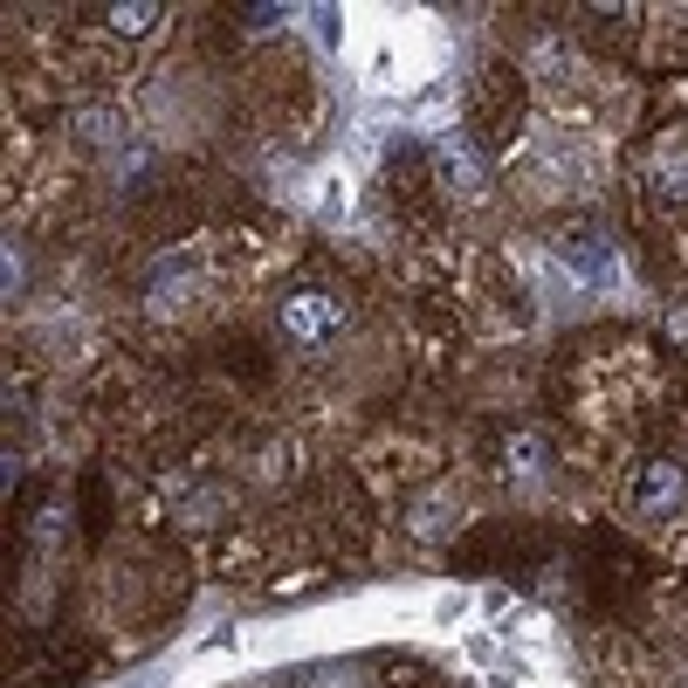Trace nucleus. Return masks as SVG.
<instances>
[{"instance_id":"5","label":"nucleus","mask_w":688,"mask_h":688,"mask_svg":"<svg viewBox=\"0 0 688 688\" xmlns=\"http://www.w3.org/2000/svg\"><path fill=\"white\" fill-rule=\"evenodd\" d=\"M557 255H565V262H572L578 275H599V262H606L593 235H565V248H557Z\"/></svg>"},{"instance_id":"4","label":"nucleus","mask_w":688,"mask_h":688,"mask_svg":"<svg viewBox=\"0 0 688 688\" xmlns=\"http://www.w3.org/2000/svg\"><path fill=\"white\" fill-rule=\"evenodd\" d=\"M76 523H83V538H104V530H111V496H104V475H83V489H76Z\"/></svg>"},{"instance_id":"2","label":"nucleus","mask_w":688,"mask_h":688,"mask_svg":"<svg viewBox=\"0 0 688 688\" xmlns=\"http://www.w3.org/2000/svg\"><path fill=\"white\" fill-rule=\"evenodd\" d=\"M351 317V296L345 290H330V283H296L283 296V330L296 345H324V338H338Z\"/></svg>"},{"instance_id":"1","label":"nucleus","mask_w":688,"mask_h":688,"mask_svg":"<svg viewBox=\"0 0 688 688\" xmlns=\"http://www.w3.org/2000/svg\"><path fill=\"white\" fill-rule=\"evenodd\" d=\"M633 523H681L688 517V462H641L627 482Z\"/></svg>"},{"instance_id":"3","label":"nucleus","mask_w":688,"mask_h":688,"mask_svg":"<svg viewBox=\"0 0 688 688\" xmlns=\"http://www.w3.org/2000/svg\"><path fill=\"white\" fill-rule=\"evenodd\" d=\"M517 111H523V76L509 63H489V69H482V83H475V132L489 145H503L509 124H517Z\"/></svg>"}]
</instances>
